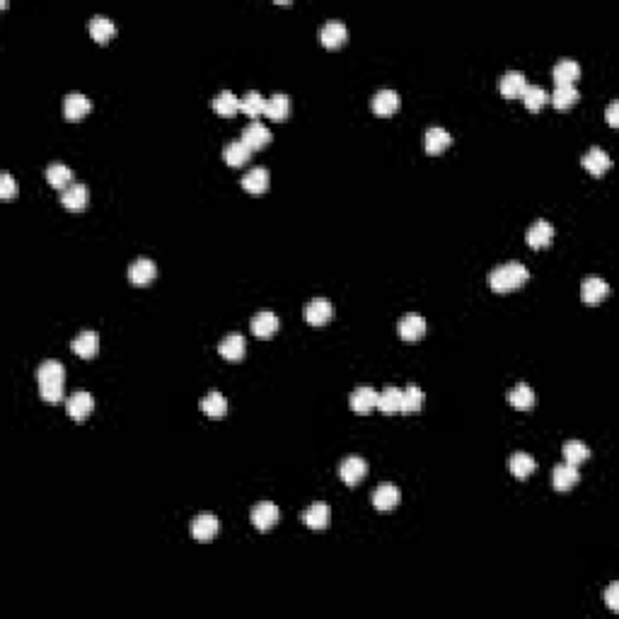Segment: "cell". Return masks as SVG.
Here are the masks:
<instances>
[{"instance_id": "5bb4252c", "label": "cell", "mask_w": 619, "mask_h": 619, "mask_svg": "<svg viewBox=\"0 0 619 619\" xmlns=\"http://www.w3.org/2000/svg\"><path fill=\"white\" fill-rule=\"evenodd\" d=\"M240 140H242V143L247 145L252 153H254V150H259V148H264V145H269L271 133H269V129H266V126L261 124V122H252V124L245 126L242 138H240Z\"/></svg>"}, {"instance_id": "44dd1931", "label": "cell", "mask_w": 619, "mask_h": 619, "mask_svg": "<svg viewBox=\"0 0 619 619\" xmlns=\"http://www.w3.org/2000/svg\"><path fill=\"white\" fill-rule=\"evenodd\" d=\"M400 498L402 494L395 484H380L372 491V506H375L377 511H392V508L400 503Z\"/></svg>"}, {"instance_id": "ee69618b", "label": "cell", "mask_w": 619, "mask_h": 619, "mask_svg": "<svg viewBox=\"0 0 619 619\" xmlns=\"http://www.w3.org/2000/svg\"><path fill=\"white\" fill-rule=\"evenodd\" d=\"M605 602H607V607H610L612 612H617V610H619V585H617V583H612L610 588H607V592H605Z\"/></svg>"}, {"instance_id": "9c48e42d", "label": "cell", "mask_w": 619, "mask_h": 619, "mask_svg": "<svg viewBox=\"0 0 619 619\" xmlns=\"http://www.w3.org/2000/svg\"><path fill=\"white\" fill-rule=\"evenodd\" d=\"M552 238H554V228H552V223H549V220H544V218L534 220V223L527 228V233H525L527 245H530V247H534V249L547 247V245L552 242Z\"/></svg>"}, {"instance_id": "4dcf8cb0", "label": "cell", "mask_w": 619, "mask_h": 619, "mask_svg": "<svg viewBox=\"0 0 619 619\" xmlns=\"http://www.w3.org/2000/svg\"><path fill=\"white\" fill-rule=\"evenodd\" d=\"M303 520H305V525L312 530H324L329 525V506L322 501L312 503V506L303 513Z\"/></svg>"}, {"instance_id": "8992f818", "label": "cell", "mask_w": 619, "mask_h": 619, "mask_svg": "<svg viewBox=\"0 0 619 619\" xmlns=\"http://www.w3.org/2000/svg\"><path fill=\"white\" fill-rule=\"evenodd\" d=\"M218 530H220V523L216 516H211V513H201V516L194 518L191 525H189L191 537L198 539V542H208V539H213L218 534Z\"/></svg>"}, {"instance_id": "d4e9b609", "label": "cell", "mask_w": 619, "mask_h": 619, "mask_svg": "<svg viewBox=\"0 0 619 619\" xmlns=\"http://www.w3.org/2000/svg\"><path fill=\"white\" fill-rule=\"evenodd\" d=\"M46 182H49L54 189L63 191V189H68L73 184V170L66 165V162H51V165L46 167Z\"/></svg>"}, {"instance_id": "ba28073f", "label": "cell", "mask_w": 619, "mask_h": 619, "mask_svg": "<svg viewBox=\"0 0 619 619\" xmlns=\"http://www.w3.org/2000/svg\"><path fill=\"white\" fill-rule=\"evenodd\" d=\"M397 332H400V337L404 341H418L423 334H426V319H423L421 314H416V312H409L400 319V324H397Z\"/></svg>"}, {"instance_id": "d6a6232c", "label": "cell", "mask_w": 619, "mask_h": 619, "mask_svg": "<svg viewBox=\"0 0 619 619\" xmlns=\"http://www.w3.org/2000/svg\"><path fill=\"white\" fill-rule=\"evenodd\" d=\"M288 112H291V97H288V94L276 92V94H271V97L266 99L264 114L269 119H274V122H281V119L288 117Z\"/></svg>"}, {"instance_id": "f6af8a7d", "label": "cell", "mask_w": 619, "mask_h": 619, "mask_svg": "<svg viewBox=\"0 0 619 619\" xmlns=\"http://www.w3.org/2000/svg\"><path fill=\"white\" fill-rule=\"evenodd\" d=\"M607 124L610 126L619 124V102H610V107H607Z\"/></svg>"}, {"instance_id": "7c38bea8", "label": "cell", "mask_w": 619, "mask_h": 619, "mask_svg": "<svg viewBox=\"0 0 619 619\" xmlns=\"http://www.w3.org/2000/svg\"><path fill=\"white\" fill-rule=\"evenodd\" d=\"M94 409V400L90 392H75V395L68 397L66 402V412L71 418H75V421H82V418H87L92 414Z\"/></svg>"}, {"instance_id": "ac0fdd59", "label": "cell", "mask_w": 619, "mask_h": 619, "mask_svg": "<svg viewBox=\"0 0 619 619\" xmlns=\"http://www.w3.org/2000/svg\"><path fill=\"white\" fill-rule=\"evenodd\" d=\"M61 203L68 211H82L87 206V187L82 182H73L71 187L61 191Z\"/></svg>"}, {"instance_id": "3957f363", "label": "cell", "mask_w": 619, "mask_h": 619, "mask_svg": "<svg viewBox=\"0 0 619 619\" xmlns=\"http://www.w3.org/2000/svg\"><path fill=\"white\" fill-rule=\"evenodd\" d=\"M279 518H281L279 506L271 501H259L254 508H252V525H254L256 530H261V532L274 527L276 523H279Z\"/></svg>"}, {"instance_id": "d6986e66", "label": "cell", "mask_w": 619, "mask_h": 619, "mask_svg": "<svg viewBox=\"0 0 619 619\" xmlns=\"http://www.w3.org/2000/svg\"><path fill=\"white\" fill-rule=\"evenodd\" d=\"M397 109H400V94H397L395 90L385 87V90H377L375 94H372V112L375 114H380V117H390V114H395Z\"/></svg>"}, {"instance_id": "60d3db41", "label": "cell", "mask_w": 619, "mask_h": 619, "mask_svg": "<svg viewBox=\"0 0 619 619\" xmlns=\"http://www.w3.org/2000/svg\"><path fill=\"white\" fill-rule=\"evenodd\" d=\"M520 97L530 112H537V109H542L544 102L549 99V92L544 90L542 85H525V90H523Z\"/></svg>"}, {"instance_id": "74e56055", "label": "cell", "mask_w": 619, "mask_h": 619, "mask_svg": "<svg viewBox=\"0 0 619 619\" xmlns=\"http://www.w3.org/2000/svg\"><path fill=\"white\" fill-rule=\"evenodd\" d=\"M564 458L569 465H583L585 460L590 458V450L588 445L583 443V440H566L564 443Z\"/></svg>"}, {"instance_id": "8d00e7d4", "label": "cell", "mask_w": 619, "mask_h": 619, "mask_svg": "<svg viewBox=\"0 0 619 619\" xmlns=\"http://www.w3.org/2000/svg\"><path fill=\"white\" fill-rule=\"evenodd\" d=\"M198 407H201V412L208 414V416L220 418V416H225V412H228V400H225L220 392H208Z\"/></svg>"}, {"instance_id": "603a6c76", "label": "cell", "mask_w": 619, "mask_h": 619, "mask_svg": "<svg viewBox=\"0 0 619 619\" xmlns=\"http://www.w3.org/2000/svg\"><path fill=\"white\" fill-rule=\"evenodd\" d=\"M527 80L520 71H506L498 80V90L503 92V97H520L525 90Z\"/></svg>"}, {"instance_id": "f35d334b", "label": "cell", "mask_w": 619, "mask_h": 619, "mask_svg": "<svg viewBox=\"0 0 619 619\" xmlns=\"http://www.w3.org/2000/svg\"><path fill=\"white\" fill-rule=\"evenodd\" d=\"M578 90H576V85H557V90H554L552 94H549V99H552V104L557 109H569L574 107L576 102H578Z\"/></svg>"}, {"instance_id": "cb8c5ba5", "label": "cell", "mask_w": 619, "mask_h": 619, "mask_svg": "<svg viewBox=\"0 0 619 619\" xmlns=\"http://www.w3.org/2000/svg\"><path fill=\"white\" fill-rule=\"evenodd\" d=\"M242 187L247 189L249 194H254V196L264 194L266 187H269V172H266V167L256 165V167H252V170L245 172V175H242Z\"/></svg>"}, {"instance_id": "52a82bcc", "label": "cell", "mask_w": 619, "mask_h": 619, "mask_svg": "<svg viewBox=\"0 0 619 619\" xmlns=\"http://www.w3.org/2000/svg\"><path fill=\"white\" fill-rule=\"evenodd\" d=\"M334 314V305L327 300V298H312V300L305 305V319L307 324H312V327H322V324H327L329 319H332Z\"/></svg>"}, {"instance_id": "4fadbf2b", "label": "cell", "mask_w": 619, "mask_h": 619, "mask_svg": "<svg viewBox=\"0 0 619 619\" xmlns=\"http://www.w3.org/2000/svg\"><path fill=\"white\" fill-rule=\"evenodd\" d=\"M90 109H92V102L82 92H71L63 99V114H66L68 122H78V119L85 117Z\"/></svg>"}, {"instance_id": "6da1fadb", "label": "cell", "mask_w": 619, "mask_h": 619, "mask_svg": "<svg viewBox=\"0 0 619 619\" xmlns=\"http://www.w3.org/2000/svg\"><path fill=\"white\" fill-rule=\"evenodd\" d=\"M36 382H39V395L44 402H61L63 400V382H66V368L61 361H41L36 368Z\"/></svg>"}, {"instance_id": "7402d4cb", "label": "cell", "mask_w": 619, "mask_h": 619, "mask_svg": "<svg viewBox=\"0 0 619 619\" xmlns=\"http://www.w3.org/2000/svg\"><path fill=\"white\" fill-rule=\"evenodd\" d=\"M610 165H612L610 155H607L602 148H597V145H595V148H590L588 153L583 155V167L590 172L592 177H602L607 170H610Z\"/></svg>"}, {"instance_id": "836d02e7", "label": "cell", "mask_w": 619, "mask_h": 619, "mask_svg": "<svg viewBox=\"0 0 619 619\" xmlns=\"http://www.w3.org/2000/svg\"><path fill=\"white\" fill-rule=\"evenodd\" d=\"M90 34L94 41L104 44V41H109L114 34H117V24H114L107 15H94V17L90 20Z\"/></svg>"}, {"instance_id": "277c9868", "label": "cell", "mask_w": 619, "mask_h": 619, "mask_svg": "<svg viewBox=\"0 0 619 619\" xmlns=\"http://www.w3.org/2000/svg\"><path fill=\"white\" fill-rule=\"evenodd\" d=\"M368 474V463H365L361 455H349V458L341 460L339 465V476L346 481L349 486H356L363 476Z\"/></svg>"}, {"instance_id": "ffe728a7", "label": "cell", "mask_w": 619, "mask_h": 619, "mask_svg": "<svg viewBox=\"0 0 619 619\" xmlns=\"http://www.w3.org/2000/svg\"><path fill=\"white\" fill-rule=\"evenodd\" d=\"M351 409L356 414H370L372 409H377V392L368 385H361L351 395Z\"/></svg>"}, {"instance_id": "5b68a950", "label": "cell", "mask_w": 619, "mask_h": 619, "mask_svg": "<svg viewBox=\"0 0 619 619\" xmlns=\"http://www.w3.org/2000/svg\"><path fill=\"white\" fill-rule=\"evenodd\" d=\"M279 327H281L279 314L271 312V310H259V312L252 317V334L259 339L274 337V334L279 332Z\"/></svg>"}, {"instance_id": "e0dca14e", "label": "cell", "mask_w": 619, "mask_h": 619, "mask_svg": "<svg viewBox=\"0 0 619 619\" xmlns=\"http://www.w3.org/2000/svg\"><path fill=\"white\" fill-rule=\"evenodd\" d=\"M607 293H610V286H607V281L600 279V276H588V279L583 281V286H581V298H583L588 305L605 300Z\"/></svg>"}, {"instance_id": "4316f807", "label": "cell", "mask_w": 619, "mask_h": 619, "mask_svg": "<svg viewBox=\"0 0 619 619\" xmlns=\"http://www.w3.org/2000/svg\"><path fill=\"white\" fill-rule=\"evenodd\" d=\"M71 349L75 351L80 358H92V356L97 354V349H99L97 332H92V329H85V332H80L75 339H73Z\"/></svg>"}, {"instance_id": "7bdbcfd3", "label": "cell", "mask_w": 619, "mask_h": 619, "mask_svg": "<svg viewBox=\"0 0 619 619\" xmlns=\"http://www.w3.org/2000/svg\"><path fill=\"white\" fill-rule=\"evenodd\" d=\"M15 191H17V184H15V177L10 172H0V198H13Z\"/></svg>"}, {"instance_id": "f1b7e54d", "label": "cell", "mask_w": 619, "mask_h": 619, "mask_svg": "<svg viewBox=\"0 0 619 619\" xmlns=\"http://www.w3.org/2000/svg\"><path fill=\"white\" fill-rule=\"evenodd\" d=\"M557 85H574L581 75V66L574 59H561L552 71Z\"/></svg>"}, {"instance_id": "8fae6325", "label": "cell", "mask_w": 619, "mask_h": 619, "mask_svg": "<svg viewBox=\"0 0 619 619\" xmlns=\"http://www.w3.org/2000/svg\"><path fill=\"white\" fill-rule=\"evenodd\" d=\"M453 143V136L443 129V126H431V129L423 131V150L431 155L443 153L448 145Z\"/></svg>"}, {"instance_id": "d590c367", "label": "cell", "mask_w": 619, "mask_h": 619, "mask_svg": "<svg viewBox=\"0 0 619 619\" xmlns=\"http://www.w3.org/2000/svg\"><path fill=\"white\" fill-rule=\"evenodd\" d=\"M264 109H266V97H261V92L249 90L240 97V112L247 114V117H252V119L264 114Z\"/></svg>"}, {"instance_id": "30bf717a", "label": "cell", "mask_w": 619, "mask_h": 619, "mask_svg": "<svg viewBox=\"0 0 619 619\" xmlns=\"http://www.w3.org/2000/svg\"><path fill=\"white\" fill-rule=\"evenodd\" d=\"M155 276H157V266L148 256H140V259H136L133 264L129 266V281L133 283V286H148Z\"/></svg>"}, {"instance_id": "2e32d148", "label": "cell", "mask_w": 619, "mask_h": 619, "mask_svg": "<svg viewBox=\"0 0 619 619\" xmlns=\"http://www.w3.org/2000/svg\"><path fill=\"white\" fill-rule=\"evenodd\" d=\"M578 479H581L578 467L569 465V463L557 465V467H554V472H552V484H554V489H557V491L574 489V486L578 484Z\"/></svg>"}, {"instance_id": "e575fe53", "label": "cell", "mask_w": 619, "mask_h": 619, "mask_svg": "<svg viewBox=\"0 0 619 619\" xmlns=\"http://www.w3.org/2000/svg\"><path fill=\"white\" fill-rule=\"evenodd\" d=\"M211 107L216 109L220 117H233L235 112H240V97L230 90H223L211 99Z\"/></svg>"}, {"instance_id": "ab89813d", "label": "cell", "mask_w": 619, "mask_h": 619, "mask_svg": "<svg viewBox=\"0 0 619 619\" xmlns=\"http://www.w3.org/2000/svg\"><path fill=\"white\" fill-rule=\"evenodd\" d=\"M249 155H252V150L242 143V140H233V143H228V145H225V150H223L225 162H228V165H233V167L245 165V162L249 160Z\"/></svg>"}, {"instance_id": "f546056e", "label": "cell", "mask_w": 619, "mask_h": 619, "mask_svg": "<svg viewBox=\"0 0 619 619\" xmlns=\"http://www.w3.org/2000/svg\"><path fill=\"white\" fill-rule=\"evenodd\" d=\"M508 469H511L513 476L518 479H527L534 469H537V463L530 453H513L511 460H508Z\"/></svg>"}, {"instance_id": "9a60e30c", "label": "cell", "mask_w": 619, "mask_h": 619, "mask_svg": "<svg viewBox=\"0 0 619 619\" xmlns=\"http://www.w3.org/2000/svg\"><path fill=\"white\" fill-rule=\"evenodd\" d=\"M319 39H322V44L329 46V49H337V46H341L349 39V29H346V24L341 22V20H329V22H324L322 29H319Z\"/></svg>"}, {"instance_id": "484cf974", "label": "cell", "mask_w": 619, "mask_h": 619, "mask_svg": "<svg viewBox=\"0 0 619 619\" xmlns=\"http://www.w3.org/2000/svg\"><path fill=\"white\" fill-rule=\"evenodd\" d=\"M247 351V344H245L242 334H228L223 341L218 344V354L223 356L225 361H240Z\"/></svg>"}, {"instance_id": "7a4b0ae2", "label": "cell", "mask_w": 619, "mask_h": 619, "mask_svg": "<svg viewBox=\"0 0 619 619\" xmlns=\"http://www.w3.org/2000/svg\"><path fill=\"white\" fill-rule=\"evenodd\" d=\"M527 279H530V271L525 264H520V261H506V264L491 269L489 286L494 288L496 293H508L520 288Z\"/></svg>"}, {"instance_id": "83f0119b", "label": "cell", "mask_w": 619, "mask_h": 619, "mask_svg": "<svg viewBox=\"0 0 619 619\" xmlns=\"http://www.w3.org/2000/svg\"><path fill=\"white\" fill-rule=\"evenodd\" d=\"M508 402L511 407H516L518 412H530L534 407V392L527 382H518L511 392H508Z\"/></svg>"}, {"instance_id": "1f68e13d", "label": "cell", "mask_w": 619, "mask_h": 619, "mask_svg": "<svg viewBox=\"0 0 619 619\" xmlns=\"http://www.w3.org/2000/svg\"><path fill=\"white\" fill-rule=\"evenodd\" d=\"M377 409L382 414H397L402 412V390L400 387H385L382 392H377Z\"/></svg>"}, {"instance_id": "b9f144b4", "label": "cell", "mask_w": 619, "mask_h": 619, "mask_svg": "<svg viewBox=\"0 0 619 619\" xmlns=\"http://www.w3.org/2000/svg\"><path fill=\"white\" fill-rule=\"evenodd\" d=\"M423 404V392L418 385H407V390H402V412L404 414H416Z\"/></svg>"}]
</instances>
